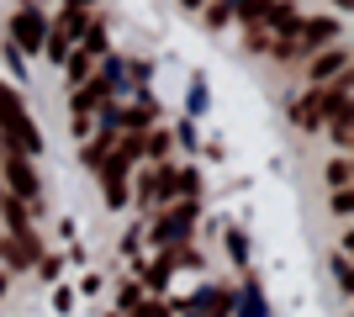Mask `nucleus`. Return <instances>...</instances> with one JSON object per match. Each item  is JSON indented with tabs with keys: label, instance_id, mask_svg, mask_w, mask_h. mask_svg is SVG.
<instances>
[{
	"label": "nucleus",
	"instance_id": "nucleus-1",
	"mask_svg": "<svg viewBox=\"0 0 354 317\" xmlns=\"http://www.w3.org/2000/svg\"><path fill=\"white\" fill-rule=\"evenodd\" d=\"M0 143L16 148V153H27V159L43 148V137H37V127H32V117L21 111V101H16L11 85H0Z\"/></svg>",
	"mask_w": 354,
	"mask_h": 317
},
{
	"label": "nucleus",
	"instance_id": "nucleus-2",
	"mask_svg": "<svg viewBox=\"0 0 354 317\" xmlns=\"http://www.w3.org/2000/svg\"><path fill=\"white\" fill-rule=\"evenodd\" d=\"M143 159V137H122L117 143V153H106V164H101V175H106V206H127V169Z\"/></svg>",
	"mask_w": 354,
	"mask_h": 317
},
{
	"label": "nucleus",
	"instance_id": "nucleus-3",
	"mask_svg": "<svg viewBox=\"0 0 354 317\" xmlns=\"http://www.w3.org/2000/svg\"><path fill=\"white\" fill-rule=\"evenodd\" d=\"M0 164H6V196H16V201H37V169H32V159L27 153H16V148H0Z\"/></svg>",
	"mask_w": 354,
	"mask_h": 317
},
{
	"label": "nucleus",
	"instance_id": "nucleus-4",
	"mask_svg": "<svg viewBox=\"0 0 354 317\" xmlns=\"http://www.w3.org/2000/svg\"><path fill=\"white\" fill-rule=\"evenodd\" d=\"M291 117L301 122V127H323L328 122V85H317V90H307L301 101L291 106Z\"/></svg>",
	"mask_w": 354,
	"mask_h": 317
},
{
	"label": "nucleus",
	"instance_id": "nucleus-5",
	"mask_svg": "<svg viewBox=\"0 0 354 317\" xmlns=\"http://www.w3.org/2000/svg\"><path fill=\"white\" fill-rule=\"evenodd\" d=\"M307 75L317 79V85H333L339 75H349V48H328V53H317Z\"/></svg>",
	"mask_w": 354,
	"mask_h": 317
},
{
	"label": "nucleus",
	"instance_id": "nucleus-6",
	"mask_svg": "<svg viewBox=\"0 0 354 317\" xmlns=\"http://www.w3.org/2000/svg\"><path fill=\"white\" fill-rule=\"evenodd\" d=\"M11 37L27 48V53H37V48H43V16H37V11H21L11 21Z\"/></svg>",
	"mask_w": 354,
	"mask_h": 317
},
{
	"label": "nucleus",
	"instance_id": "nucleus-7",
	"mask_svg": "<svg viewBox=\"0 0 354 317\" xmlns=\"http://www.w3.org/2000/svg\"><path fill=\"white\" fill-rule=\"evenodd\" d=\"M191 217H196V206L164 211V217H159V227H153V238H159V243H175V238H185V233H191Z\"/></svg>",
	"mask_w": 354,
	"mask_h": 317
},
{
	"label": "nucleus",
	"instance_id": "nucleus-8",
	"mask_svg": "<svg viewBox=\"0 0 354 317\" xmlns=\"http://www.w3.org/2000/svg\"><path fill=\"white\" fill-rule=\"evenodd\" d=\"M95 59H101V32H90V37H85V48L74 53V64H69V79H85Z\"/></svg>",
	"mask_w": 354,
	"mask_h": 317
},
{
	"label": "nucleus",
	"instance_id": "nucleus-9",
	"mask_svg": "<svg viewBox=\"0 0 354 317\" xmlns=\"http://www.w3.org/2000/svg\"><path fill=\"white\" fill-rule=\"evenodd\" d=\"M74 32H80V11H64L59 32H53V37H48V53H53V59H64V48L74 43Z\"/></svg>",
	"mask_w": 354,
	"mask_h": 317
},
{
	"label": "nucleus",
	"instance_id": "nucleus-10",
	"mask_svg": "<svg viewBox=\"0 0 354 317\" xmlns=\"http://www.w3.org/2000/svg\"><path fill=\"white\" fill-rule=\"evenodd\" d=\"M227 307H233L227 291H201V296H196V312L201 317H227Z\"/></svg>",
	"mask_w": 354,
	"mask_h": 317
},
{
	"label": "nucleus",
	"instance_id": "nucleus-11",
	"mask_svg": "<svg viewBox=\"0 0 354 317\" xmlns=\"http://www.w3.org/2000/svg\"><path fill=\"white\" fill-rule=\"evenodd\" d=\"M101 101H106V85H101V79H95V85H85V90L74 95V117L85 122V111H95V106H101Z\"/></svg>",
	"mask_w": 354,
	"mask_h": 317
},
{
	"label": "nucleus",
	"instance_id": "nucleus-12",
	"mask_svg": "<svg viewBox=\"0 0 354 317\" xmlns=\"http://www.w3.org/2000/svg\"><path fill=\"white\" fill-rule=\"evenodd\" d=\"M328 180H333V191H349V153L328 164Z\"/></svg>",
	"mask_w": 354,
	"mask_h": 317
},
{
	"label": "nucleus",
	"instance_id": "nucleus-13",
	"mask_svg": "<svg viewBox=\"0 0 354 317\" xmlns=\"http://www.w3.org/2000/svg\"><path fill=\"white\" fill-rule=\"evenodd\" d=\"M143 153L164 159V153H169V133H148V137H143Z\"/></svg>",
	"mask_w": 354,
	"mask_h": 317
},
{
	"label": "nucleus",
	"instance_id": "nucleus-14",
	"mask_svg": "<svg viewBox=\"0 0 354 317\" xmlns=\"http://www.w3.org/2000/svg\"><path fill=\"white\" fill-rule=\"evenodd\" d=\"M243 317H265V296L259 291H243Z\"/></svg>",
	"mask_w": 354,
	"mask_h": 317
},
{
	"label": "nucleus",
	"instance_id": "nucleus-15",
	"mask_svg": "<svg viewBox=\"0 0 354 317\" xmlns=\"http://www.w3.org/2000/svg\"><path fill=\"white\" fill-rule=\"evenodd\" d=\"M0 291H6V275H0Z\"/></svg>",
	"mask_w": 354,
	"mask_h": 317
},
{
	"label": "nucleus",
	"instance_id": "nucleus-16",
	"mask_svg": "<svg viewBox=\"0 0 354 317\" xmlns=\"http://www.w3.org/2000/svg\"><path fill=\"white\" fill-rule=\"evenodd\" d=\"M185 6H201V0H185Z\"/></svg>",
	"mask_w": 354,
	"mask_h": 317
},
{
	"label": "nucleus",
	"instance_id": "nucleus-17",
	"mask_svg": "<svg viewBox=\"0 0 354 317\" xmlns=\"http://www.w3.org/2000/svg\"><path fill=\"white\" fill-rule=\"evenodd\" d=\"M0 148H6V143H0Z\"/></svg>",
	"mask_w": 354,
	"mask_h": 317
}]
</instances>
